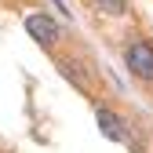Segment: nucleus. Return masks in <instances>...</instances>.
<instances>
[{
  "label": "nucleus",
  "instance_id": "f03ea898",
  "mask_svg": "<svg viewBox=\"0 0 153 153\" xmlns=\"http://www.w3.org/2000/svg\"><path fill=\"white\" fill-rule=\"evenodd\" d=\"M26 33L33 36L36 44H44V48H55V44H59V36H62L59 22H55L51 15H44V11H33V15H26Z\"/></svg>",
  "mask_w": 153,
  "mask_h": 153
},
{
  "label": "nucleus",
  "instance_id": "7ed1b4c3",
  "mask_svg": "<svg viewBox=\"0 0 153 153\" xmlns=\"http://www.w3.org/2000/svg\"><path fill=\"white\" fill-rule=\"evenodd\" d=\"M95 120H99V131L109 139V142H128V120L120 117L117 109H109V106H95Z\"/></svg>",
  "mask_w": 153,
  "mask_h": 153
},
{
  "label": "nucleus",
  "instance_id": "f257e3e1",
  "mask_svg": "<svg viewBox=\"0 0 153 153\" xmlns=\"http://www.w3.org/2000/svg\"><path fill=\"white\" fill-rule=\"evenodd\" d=\"M124 62H128L131 76L153 84V44H149V40H131V44L124 48Z\"/></svg>",
  "mask_w": 153,
  "mask_h": 153
},
{
  "label": "nucleus",
  "instance_id": "20e7f679",
  "mask_svg": "<svg viewBox=\"0 0 153 153\" xmlns=\"http://www.w3.org/2000/svg\"><path fill=\"white\" fill-rule=\"evenodd\" d=\"M102 15H124L128 11V0H95Z\"/></svg>",
  "mask_w": 153,
  "mask_h": 153
}]
</instances>
